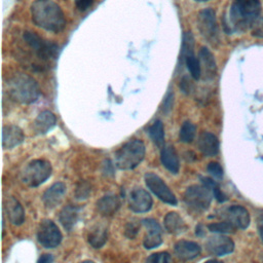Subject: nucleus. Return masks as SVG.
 I'll use <instances>...</instances> for the list:
<instances>
[{
  "mask_svg": "<svg viewBox=\"0 0 263 263\" xmlns=\"http://www.w3.org/2000/svg\"><path fill=\"white\" fill-rule=\"evenodd\" d=\"M10 98L20 104H32L39 98L40 89L37 81L24 73L13 75L7 82Z\"/></svg>",
  "mask_w": 263,
  "mask_h": 263,
  "instance_id": "obj_3",
  "label": "nucleus"
},
{
  "mask_svg": "<svg viewBox=\"0 0 263 263\" xmlns=\"http://www.w3.org/2000/svg\"><path fill=\"white\" fill-rule=\"evenodd\" d=\"M197 28L201 36L211 44L216 45L219 42V28L216 20V13L211 8L199 11L197 15Z\"/></svg>",
  "mask_w": 263,
  "mask_h": 263,
  "instance_id": "obj_8",
  "label": "nucleus"
},
{
  "mask_svg": "<svg viewBox=\"0 0 263 263\" xmlns=\"http://www.w3.org/2000/svg\"><path fill=\"white\" fill-rule=\"evenodd\" d=\"M143 224L147 229V233L144 237V247L146 249H154L162 242V230L159 223L154 219H145Z\"/></svg>",
  "mask_w": 263,
  "mask_h": 263,
  "instance_id": "obj_14",
  "label": "nucleus"
},
{
  "mask_svg": "<svg viewBox=\"0 0 263 263\" xmlns=\"http://www.w3.org/2000/svg\"><path fill=\"white\" fill-rule=\"evenodd\" d=\"M37 239L42 247L52 249L58 247L62 241V233L59 227L51 220L45 219L39 224Z\"/></svg>",
  "mask_w": 263,
  "mask_h": 263,
  "instance_id": "obj_9",
  "label": "nucleus"
},
{
  "mask_svg": "<svg viewBox=\"0 0 263 263\" xmlns=\"http://www.w3.org/2000/svg\"><path fill=\"white\" fill-rule=\"evenodd\" d=\"M200 182L202 185L206 186L213 193L214 197L219 201V202H223L227 199V197L225 196V194L221 191L219 185L217 184V182L215 180H213L212 178L209 177H200Z\"/></svg>",
  "mask_w": 263,
  "mask_h": 263,
  "instance_id": "obj_30",
  "label": "nucleus"
},
{
  "mask_svg": "<svg viewBox=\"0 0 263 263\" xmlns=\"http://www.w3.org/2000/svg\"><path fill=\"white\" fill-rule=\"evenodd\" d=\"M175 255L183 261H188L196 258L200 254V247L198 243L189 240H179L175 245Z\"/></svg>",
  "mask_w": 263,
  "mask_h": 263,
  "instance_id": "obj_19",
  "label": "nucleus"
},
{
  "mask_svg": "<svg viewBox=\"0 0 263 263\" xmlns=\"http://www.w3.org/2000/svg\"><path fill=\"white\" fill-rule=\"evenodd\" d=\"M220 218L230 223L235 229H246L251 221L248 210L238 204L229 205L220 212Z\"/></svg>",
  "mask_w": 263,
  "mask_h": 263,
  "instance_id": "obj_11",
  "label": "nucleus"
},
{
  "mask_svg": "<svg viewBox=\"0 0 263 263\" xmlns=\"http://www.w3.org/2000/svg\"><path fill=\"white\" fill-rule=\"evenodd\" d=\"M37 263H52V256L50 254L42 255Z\"/></svg>",
  "mask_w": 263,
  "mask_h": 263,
  "instance_id": "obj_41",
  "label": "nucleus"
},
{
  "mask_svg": "<svg viewBox=\"0 0 263 263\" xmlns=\"http://www.w3.org/2000/svg\"><path fill=\"white\" fill-rule=\"evenodd\" d=\"M150 194L143 188H135L128 195V206L136 213L148 212L152 206Z\"/></svg>",
  "mask_w": 263,
  "mask_h": 263,
  "instance_id": "obj_13",
  "label": "nucleus"
},
{
  "mask_svg": "<svg viewBox=\"0 0 263 263\" xmlns=\"http://www.w3.org/2000/svg\"><path fill=\"white\" fill-rule=\"evenodd\" d=\"M185 65L190 73V76L194 79V80H198L201 77V68H200V62L199 59L195 57L194 53H191L189 55H187L181 63L182 65Z\"/></svg>",
  "mask_w": 263,
  "mask_h": 263,
  "instance_id": "obj_28",
  "label": "nucleus"
},
{
  "mask_svg": "<svg viewBox=\"0 0 263 263\" xmlns=\"http://www.w3.org/2000/svg\"><path fill=\"white\" fill-rule=\"evenodd\" d=\"M198 59L200 62L201 77L205 80L213 79L217 74V65L213 53L206 47H201Z\"/></svg>",
  "mask_w": 263,
  "mask_h": 263,
  "instance_id": "obj_16",
  "label": "nucleus"
},
{
  "mask_svg": "<svg viewBox=\"0 0 263 263\" xmlns=\"http://www.w3.org/2000/svg\"><path fill=\"white\" fill-rule=\"evenodd\" d=\"M197 2H205V1H210V0H195Z\"/></svg>",
  "mask_w": 263,
  "mask_h": 263,
  "instance_id": "obj_45",
  "label": "nucleus"
},
{
  "mask_svg": "<svg viewBox=\"0 0 263 263\" xmlns=\"http://www.w3.org/2000/svg\"><path fill=\"white\" fill-rule=\"evenodd\" d=\"M23 40L30 47V49L42 62H50L55 59L58 53V46L31 31H25Z\"/></svg>",
  "mask_w": 263,
  "mask_h": 263,
  "instance_id": "obj_6",
  "label": "nucleus"
},
{
  "mask_svg": "<svg viewBox=\"0 0 263 263\" xmlns=\"http://www.w3.org/2000/svg\"><path fill=\"white\" fill-rule=\"evenodd\" d=\"M52 167L49 161L35 159L29 162L22 172V181L30 187H37L45 182L51 175Z\"/></svg>",
  "mask_w": 263,
  "mask_h": 263,
  "instance_id": "obj_5",
  "label": "nucleus"
},
{
  "mask_svg": "<svg viewBox=\"0 0 263 263\" xmlns=\"http://www.w3.org/2000/svg\"><path fill=\"white\" fill-rule=\"evenodd\" d=\"M163 223L167 232L173 234L184 232L187 229L186 223L184 222L182 217L176 212L167 213L164 217Z\"/></svg>",
  "mask_w": 263,
  "mask_h": 263,
  "instance_id": "obj_25",
  "label": "nucleus"
},
{
  "mask_svg": "<svg viewBox=\"0 0 263 263\" xmlns=\"http://www.w3.org/2000/svg\"><path fill=\"white\" fill-rule=\"evenodd\" d=\"M145 183L148 189L152 191L160 200L172 205L177 204V198L175 194L160 177L153 173H147L145 175Z\"/></svg>",
  "mask_w": 263,
  "mask_h": 263,
  "instance_id": "obj_10",
  "label": "nucleus"
},
{
  "mask_svg": "<svg viewBox=\"0 0 263 263\" xmlns=\"http://www.w3.org/2000/svg\"><path fill=\"white\" fill-rule=\"evenodd\" d=\"M140 227H141V224L137 221L128 222L124 227V235L129 239L135 238L140 230Z\"/></svg>",
  "mask_w": 263,
  "mask_h": 263,
  "instance_id": "obj_36",
  "label": "nucleus"
},
{
  "mask_svg": "<svg viewBox=\"0 0 263 263\" xmlns=\"http://www.w3.org/2000/svg\"><path fill=\"white\" fill-rule=\"evenodd\" d=\"M208 228L210 229V231L212 232H217V233H231L235 230V227H233L230 223L222 220L221 222H215V223H211L208 225Z\"/></svg>",
  "mask_w": 263,
  "mask_h": 263,
  "instance_id": "obj_32",
  "label": "nucleus"
},
{
  "mask_svg": "<svg viewBox=\"0 0 263 263\" xmlns=\"http://www.w3.org/2000/svg\"><path fill=\"white\" fill-rule=\"evenodd\" d=\"M173 103H174V93L172 91H170L165 96L163 103L161 105V110L164 114H167L168 112H171V110L173 108Z\"/></svg>",
  "mask_w": 263,
  "mask_h": 263,
  "instance_id": "obj_38",
  "label": "nucleus"
},
{
  "mask_svg": "<svg viewBox=\"0 0 263 263\" xmlns=\"http://www.w3.org/2000/svg\"><path fill=\"white\" fill-rule=\"evenodd\" d=\"M180 88L183 92L189 95L191 93V91L193 90V83L192 81L189 79V77L187 76H184L182 79H181V82H180Z\"/></svg>",
  "mask_w": 263,
  "mask_h": 263,
  "instance_id": "obj_39",
  "label": "nucleus"
},
{
  "mask_svg": "<svg viewBox=\"0 0 263 263\" xmlns=\"http://www.w3.org/2000/svg\"><path fill=\"white\" fill-rule=\"evenodd\" d=\"M261 15L260 0H234L229 11V18L224 23L225 30L243 32L250 29L254 21Z\"/></svg>",
  "mask_w": 263,
  "mask_h": 263,
  "instance_id": "obj_2",
  "label": "nucleus"
},
{
  "mask_svg": "<svg viewBox=\"0 0 263 263\" xmlns=\"http://www.w3.org/2000/svg\"><path fill=\"white\" fill-rule=\"evenodd\" d=\"M258 232L261 239L263 240V215H261L258 220Z\"/></svg>",
  "mask_w": 263,
  "mask_h": 263,
  "instance_id": "obj_42",
  "label": "nucleus"
},
{
  "mask_svg": "<svg viewBox=\"0 0 263 263\" xmlns=\"http://www.w3.org/2000/svg\"><path fill=\"white\" fill-rule=\"evenodd\" d=\"M55 123H57L55 115L52 112L45 110L39 113L38 116L35 118L33 122V127L36 134L44 135L48 133L55 125Z\"/></svg>",
  "mask_w": 263,
  "mask_h": 263,
  "instance_id": "obj_21",
  "label": "nucleus"
},
{
  "mask_svg": "<svg viewBox=\"0 0 263 263\" xmlns=\"http://www.w3.org/2000/svg\"><path fill=\"white\" fill-rule=\"evenodd\" d=\"M79 209L73 204L64 206L59 214V221L67 231H71L78 220Z\"/></svg>",
  "mask_w": 263,
  "mask_h": 263,
  "instance_id": "obj_24",
  "label": "nucleus"
},
{
  "mask_svg": "<svg viewBox=\"0 0 263 263\" xmlns=\"http://www.w3.org/2000/svg\"><path fill=\"white\" fill-rule=\"evenodd\" d=\"M196 133V126L190 122L186 121L182 124L179 133V139L183 143H191L194 140Z\"/></svg>",
  "mask_w": 263,
  "mask_h": 263,
  "instance_id": "obj_31",
  "label": "nucleus"
},
{
  "mask_svg": "<svg viewBox=\"0 0 263 263\" xmlns=\"http://www.w3.org/2000/svg\"><path fill=\"white\" fill-rule=\"evenodd\" d=\"M91 187L86 181H80L75 189V196L77 199H85L89 196Z\"/></svg>",
  "mask_w": 263,
  "mask_h": 263,
  "instance_id": "obj_33",
  "label": "nucleus"
},
{
  "mask_svg": "<svg viewBox=\"0 0 263 263\" xmlns=\"http://www.w3.org/2000/svg\"><path fill=\"white\" fill-rule=\"evenodd\" d=\"M80 263H95V262L89 261V260H85V261H82V262H80Z\"/></svg>",
  "mask_w": 263,
  "mask_h": 263,
  "instance_id": "obj_44",
  "label": "nucleus"
},
{
  "mask_svg": "<svg viewBox=\"0 0 263 263\" xmlns=\"http://www.w3.org/2000/svg\"><path fill=\"white\" fill-rule=\"evenodd\" d=\"M148 133L150 139L158 148L164 147V127L160 120H156L155 122H153L150 125Z\"/></svg>",
  "mask_w": 263,
  "mask_h": 263,
  "instance_id": "obj_27",
  "label": "nucleus"
},
{
  "mask_svg": "<svg viewBox=\"0 0 263 263\" xmlns=\"http://www.w3.org/2000/svg\"><path fill=\"white\" fill-rule=\"evenodd\" d=\"M89 245L95 249L102 248L107 241V229L103 226H96L93 227L87 236Z\"/></svg>",
  "mask_w": 263,
  "mask_h": 263,
  "instance_id": "obj_26",
  "label": "nucleus"
},
{
  "mask_svg": "<svg viewBox=\"0 0 263 263\" xmlns=\"http://www.w3.org/2000/svg\"><path fill=\"white\" fill-rule=\"evenodd\" d=\"M208 172L211 174L212 177H214L217 180H221L223 178V168L219 162L213 161L208 164L206 167Z\"/></svg>",
  "mask_w": 263,
  "mask_h": 263,
  "instance_id": "obj_37",
  "label": "nucleus"
},
{
  "mask_svg": "<svg viewBox=\"0 0 263 263\" xmlns=\"http://www.w3.org/2000/svg\"><path fill=\"white\" fill-rule=\"evenodd\" d=\"M204 263H223V262H221V261H219V260H216V259H211V260L205 261Z\"/></svg>",
  "mask_w": 263,
  "mask_h": 263,
  "instance_id": "obj_43",
  "label": "nucleus"
},
{
  "mask_svg": "<svg viewBox=\"0 0 263 263\" xmlns=\"http://www.w3.org/2000/svg\"><path fill=\"white\" fill-rule=\"evenodd\" d=\"M120 208V200L116 195H105L97 201V209L103 216L110 217Z\"/></svg>",
  "mask_w": 263,
  "mask_h": 263,
  "instance_id": "obj_23",
  "label": "nucleus"
},
{
  "mask_svg": "<svg viewBox=\"0 0 263 263\" xmlns=\"http://www.w3.org/2000/svg\"><path fill=\"white\" fill-rule=\"evenodd\" d=\"M66 189V185L62 182H57L47 188L42 195V201L45 208L51 210L58 206L64 199Z\"/></svg>",
  "mask_w": 263,
  "mask_h": 263,
  "instance_id": "obj_15",
  "label": "nucleus"
},
{
  "mask_svg": "<svg viewBox=\"0 0 263 263\" xmlns=\"http://www.w3.org/2000/svg\"><path fill=\"white\" fill-rule=\"evenodd\" d=\"M25 140L23 130L13 124L4 125L2 132V147L4 149H12L22 144Z\"/></svg>",
  "mask_w": 263,
  "mask_h": 263,
  "instance_id": "obj_17",
  "label": "nucleus"
},
{
  "mask_svg": "<svg viewBox=\"0 0 263 263\" xmlns=\"http://www.w3.org/2000/svg\"><path fill=\"white\" fill-rule=\"evenodd\" d=\"M92 2H93V0H75L76 7L80 11H85L87 8H89L91 6Z\"/></svg>",
  "mask_w": 263,
  "mask_h": 263,
  "instance_id": "obj_40",
  "label": "nucleus"
},
{
  "mask_svg": "<svg viewBox=\"0 0 263 263\" xmlns=\"http://www.w3.org/2000/svg\"><path fill=\"white\" fill-rule=\"evenodd\" d=\"M205 249L211 255L224 256L233 252L234 242L230 237L218 233L206 239Z\"/></svg>",
  "mask_w": 263,
  "mask_h": 263,
  "instance_id": "obj_12",
  "label": "nucleus"
},
{
  "mask_svg": "<svg viewBox=\"0 0 263 263\" xmlns=\"http://www.w3.org/2000/svg\"><path fill=\"white\" fill-rule=\"evenodd\" d=\"M213 196L212 191L206 186L202 184L192 185L186 189L184 201L191 211L201 213L209 209Z\"/></svg>",
  "mask_w": 263,
  "mask_h": 263,
  "instance_id": "obj_7",
  "label": "nucleus"
},
{
  "mask_svg": "<svg viewBox=\"0 0 263 263\" xmlns=\"http://www.w3.org/2000/svg\"><path fill=\"white\" fill-rule=\"evenodd\" d=\"M251 34L257 38H263V15L258 16L250 27Z\"/></svg>",
  "mask_w": 263,
  "mask_h": 263,
  "instance_id": "obj_35",
  "label": "nucleus"
},
{
  "mask_svg": "<svg viewBox=\"0 0 263 263\" xmlns=\"http://www.w3.org/2000/svg\"><path fill=\"white\" fill-rule=\"evenodd\" d=\"M194 53V37L191 32H185L182 37L180 63L189 54Z\"/></svg>",
  "mask_w": 263,
  "mask_h": 263,
  "instance_id": "obj_29",
  "label": "nucleus"
},
{
  "mask_svg": "<svg viewBox=\"0 0 263 263\" xmlns=\"http://www.w3.org/2000/svg\"><path fill=\"white\" fill-rule=\"evenodd\" d=\"M4 211L13 225H21L25 221V212L22 204L14 197L9 196L4 200Z\"/></svg>",
  "mask_w": 263,
  "mask_h": 263,
  "instance_id": "obj_18",
  "label": "nucleus"
},
{
  "mask_svg": "<svg viewBox=\"0 0 263 263\" xmlns=\"http://www.w3.org/2000/svg\"><path fill=\"white\" fill-rule=\"evenodd\" d=\"M146 263H172V257L167 252H158L150 255Z\"/></svg>",
  "mask_w": 263,
  "mask_h": 263,
  "instance_id": "obj_34",
  "label": "nucleus"
},
{
  "mask_svg": "<svg viewBox=\"0 0 263 263\" xmlns=\"http://www.w3.org/2000/svg\"><path fill=\"white\" fill-rule=\"evenodd\" d=\"M197 146L199 151L205 156H214L219 152V140L214 134L209 132L200 134Z\"/></svg>",
  "mask_w": 263,
  "mask_h": 263,
  "instance_id": "obj_20",
  "label": "nucleus"
},
{
  "mask_svg": "<svg viewBox=\"0 0 263 263\" xmlns=\"http://www.w3.org/2000/svg\"><path fill=\"white\" fill-rule=\"evenodd\" d=\"M145 156V145L141 140H130L115 153V164L120 170H133Z\"/></svg>",
  "mask_w": 263,
  "mask_h": 263,
  "instance_id": "obj_4",
  "label": "nucleus"
},
{
  "mask_svg": "<svg viewBox=\"0 0 263 263\" xmlns=\"http://www.w3.org/2000/svg\"><path fill=\"white\" fill-rule=\"evenodd\" d=\"M33 23L49 32H61L66 27V18L61 7L52 0H36L31 5Z\"/></svg>",
  "mask_w": 263,
  "mask_h": 263,
  "instance_id": "obj_1",
  "label": "nucleus"
},
{
  "mask_svg": "<svg viewBox=\"0 0 263 263\" xmlns=\"http://www.w3.org/2000/svg\"><path fill=\"white\" fill-rule=\"evenodd\" d=\"M160 159L163 166L168 170L172 174H177L180 170V162L179 157L176 152V149L172 145L164 146L161 149Z\"/></svg>",
  "mask_w": 263,
  "mask_h": 263,
  "instance_id": "obj_22",
  "label": "nucleus"
}]
</instances>
